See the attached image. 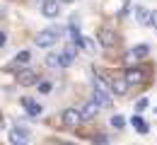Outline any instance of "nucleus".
Masks as SVG:
<instances>
[{
	"mask_svg": "<svg viewBox=\"0 0 157 145\" xmlns=\"http://www.w3.org/2000/svg\"><path fill=\"white\" fill-rule=\"evenodd\" d=\"M80 121H82V114H80L78 106H68V109L63 111V126H65V128H75Z\"/></svg>",
	"mask_w": 157,
	"mask_h": 145,
	"instance_id": "nucleus-1",
	"label": "nucleus"
},
{
	"mask_svg": "<svg viewBox=\"0 0 157 145\" xmlns=\"http://www.w3.org/2000/svg\"><path fill=\"white\" fill-rule=\"evenodd\" d=\"M123 80L128 82V87H138V85L145 82V73H143V68H126Z\"/></svg>",
	"mask_w": 157,
	"mask_h": 145,
	"instance_id": "nucleus-2",
	"label": "nucleus"
},
{
	"mask_svg": "<svg viewBox=\"0 0 157 145\" xmlns=\"http://www.w3.org/2000/svg\"><path fill=\"white\" fill-rule=\"evenodd\" d=\"M41 12H44V17L56 20L60 15V2L58 0H44V2H41Z\"/></svg>",
	"mask_w": 157,
	"mask_h": 145,
	"instance_id": "nucleus-3",
	"label": "nucleus"
},
{
	"mask_svg": "<svg viewBox=\"0 0 157 145\" xmlns=\"http://www.w3.org/2000/svg\"><path fill=\"white\" fill-rule=\"evenodd\" d=\"M34 41H36V46H41V48H48V46H53V44L58 41V36H56L51 29H44V32L36 34V39H34Z\"/></svg>",
	"mask_w": 157,
	"mask_h": 145,
	"instance_id": "nucleus-4",
	"label": "nucleus"
},
{
	"mask_svg": "<svg viewBox=\"0 0 157 145\" xmlns=\"http://www.w3.org/2000/svg\"><path fill=\"white\" fill-rule=\"evenodd\" d=\"M17 82L20 85H34V82H39V78H36V73L32 68H20L17 70Z\"/></svg>",
	"mask_w": 157,
	"mask_h": 145,
	"instance_id": "nucleus-5",
	"label": "nucleus"
},
{
	"mask_svg": "<svg viewBox=\"0 0 157 145\" xmlns=\"http://www.w3.org/2000/svg\"><path fill=\"white\" fill-rule=\"evenodd\" d=\"M10 140H12V145L27 143V140H29V131H27L24 126H15V128L10 131Z\"/></svg>",
	"mask_w": 157,
	"mask_h": 145,
	"instance_id": "nucleus-6",
	"label": "nucleus"
},
{
	"mask_svg": "<svg viewBox=\"0 0 157 145\" xmlns=\"http://www.w3.org/2000/svg\"><path fill=\"white\" fill-rule=\"evenodd\" d=\"M97 41L101 44L104 48H111V46L116 44V36H114L111 29H97Z\"/></svg>",
	"mask_w": 157,
	"mask_h": 145,
	"instance_id": "nucleus-7",
	"label": "nucleus"
},
{
	"mask_svg": "<svg viewBox=\"0 0 157 145\" xmlns=\"http://www.w3.org/2000/svg\"><path fill=\"white\" fill-rule=\"evenodd\" d=\"M22 106H24V111L29 116H41V111H44V106L39 102H34L32 97H22Z\"/></svg>",
	"mask_w": 157,
	"mask_h": 145,
	"instance_id": "nucleus-8",
	"label": "nucleus"
},
{
	"mask_svg": "<svg viewBox=\"0 0 157 145\" xmlns=\"http://www.w3.org/2000/svg\"><path fill=\"white\" fill-rule=\"evenodd\" d=\"M133 12H136V20L140 24H152V10H147L145 5H136Z\"/></svg>",
	"mask_w": 157,
	"mask_h": 145,
	"instance_id": "nucleus-9",
	"label": "nucleus"
},
{
	"mask_svg": "<svg viewBox=\"0 0 157 145\" xmlns=\"http://www.w3.org/2000/svg\"><path fill=\"white\" fill-rule=\"evenodd\" d=\"M92 102L97 104V106H101V109H109V106H111V97H109L104 90H97V87H94V92H92Z\"/></svg>",
	"mask_w": 157,
	"mask_h": 145,
	"instance_id": "nucleus-10",
	"label": "nucleus"
},
{
	"mask_svg": "<svg viewBox=\"0 0 157 145\" xmlns=\"http://www.w3.org/2000/svg\"><path fill=\"white\" fill-rule=\"evenodd\" d=\"M111 92H114V94H118V97H126V94H128V82H126V80H111Z\"/></svg>",
	"mask_w": 157,
	"mask_h": 145,
	"instance_id": "nucleus-11",
	"label": "nucleus"
},
{
	"mask_svg": "<svg viewBox=\"0 0 157 145\" xmlns=\"http://www.w3.org/2000/svg\"><path fill=\"white\" fill-rule=\"evenodd\" d=\"M80 114H82V119H94L97 116V104L94 102H87L80 106Z\"/></svg>",
	"mask_w": 157,
	"mask_h": 145,
	"instance_id": "nucleus-12",
	"label": "nucleus"
},
{
	"mask_svg": "<svg viewBox=\"0 0 157 145\" xmlns=\"http://www.w3.org/2000/svg\"><path fill=\"white\" fill-rule=\"evenodd\" d=\"M92 80H94V87H97V90H104V92H106V90H111V82H109L104 75H99L97 70L92 73Z\"/></svg>",
	"mask_w": 157,
	"mask_h": 145,
	"instance_id": "nucleus-13",
	"label": "nucleus"
},
{
	"mask_svg": "<svg viewBox=\"0 0 157 145\" xmlns=\"http://www.w3.org/2000/svg\"><path fill=\"white\" fill-rule=\"evenodd\" d=\"M46 65H51V68H63V56H60V53H48V56H46Z\"/></svg>",
	"mask_w": 157,
	"mask_h": 145,
	"instance_id": "nucleus-14",
	"label": "nucleus"
},
{
	"mask_svg": "<svg viewBox=\"0 0 157 145\" xmlns=\"http://www.w3.org/2000/svg\"><path fill=\"white\" fill-rule=\"evenodd\" d=\"M133 56H136V58H147V56H150V46H147V44H138L136 48H133Z\"/></svg>",
	"mask_w": 157,
	"mask_h": 145,
	"instance_id": "nucleus-15",
	"label": "nucleus"
},
{
	"mask_svg": "<svg viewBox=\"0 0 157 145\" xmlns=\"http://www.w3.org/2000/svg\"><path fill=\"white\" fill-rule=\"evenodd\" d=\"M131 124H133V128H136L138 133H143V135H145V133L150 131V128H147V124H145V121H143L140 116H133V121H131Z\"/></svg>",
	"mask_w": 157,
	"mask_h": 145,
	"instance_id": "nucleus-16",
	"label": "nucleus"
},
{
	"mask_svg": "<svg viewBox=\"0 0 157 145\" xmlns=\"http://www.w3.org/2000/svg\"><path fill=\"white\" fill-rule=\"evenodd\" d=\"M111 126H114L116 131H121V128H126V119H123L121 114H116V116H111Z\"/></svg>",
	"mask_w": 157,
	"mask_h": 145,
	"instance_id": "nucleus-17",
	"label": "nucleus"
},
{
	"mask_svg": "<svg viewBox=\"0 0 157 145\" xmlns=\"http://www.w3.org/2000/svg\"><path fill=\"white\" fill-rule=\"evenodd\" d=\"M85 51H97L99 48V41H94V39H90V36H85V46H82Z\"/></svg>",
	"mask_w": 157,
	"mask_h": 145,
	"instance_id": "nucleus-18",
	"label": "nucleus"
},
{
	"mask_svg": "<svg viewBox=\"0 0 157 145\" xmlns=\"http://www.w3.org/2000/svg\"><path fill=\"white\" fill-rule=\"evenodd\" d=\"M36 90H39L41 94H48V92L53 90V82H48V80H41V82H39V87H36Z\"/></svg>",
	"mask_w": 157,
	"mask_h": 145,
	"instance_id": "nucleus-19",
	"label": "nucleus"
},
{
	"mask_svg": "<svg viewBox=\"0 0 157 145\" xmlns=\"http://www.w3.org/2000/svg\"><path fill=\"white\" fill-rule=\"evenodd\" d=\"M29 58H32V53H29V51H22V53H17V58H15V61H17V63H27Z\"/></svg>",
	"mask_w": 157,
	"mask_h": 145,
	"instance_id": "nucleus-20",
	"label": "nucleus"
},
{
	"mask_svg": "<svg viewBox=\"0 0 157 145\" xmlns=\"http://www.w3.org/2000/svg\"><path fill=\"white\" fill-rule=\"evenodd\" d=\"M145 109H147V99H138L136 102V111L140 114V111H145Z\"/></svg>",
	"mask_w": 157,
	"mask_h": 145,
	"instance_id": "nucleus-21",
	"label": "nucleus"
},
{
	"mask_svg": "<svg viewBox=\"0 0 157 145\" xmlns=\"http://www.w3.org/2000/svg\"><path fill=\"white\" fill-rule=\"evenodd\" d=\"M94 143H97V145H106V143H109V138H106V135H97Z\"/></svg>",
	"mask_w": 157,
	"mask_h": 145,
	"instance_id": "nucleus-22",
	"label": "nucleus"
},
{
	"mask_svg": "<svg viewBox=\"0 0 157 145\" xmlns=\"http://www.w3.org/2000/svg\"><path fill=\"white\" fill-rule=\"evenodd\" d=\"M5 41H7V34H5V32H0V46H5Z\"/></svg>",
	"mask_w": 157,
	"mask_h": 145,
	"instance_id": "nucleus-23",
	"label": "nucleus"
},
{
	"mask_svg": "<svg viewBox=\"0 0 157 145\" xmlns=\"http://www.w3.org/2000/svg\"><path fill=\"white\" fill-rule=\"evenodd\" d=\"M152 27L157 29V10H152Z\"/></svg>",
	"mask_w": 157,
	"mask_h": 145,
	"instance_id": "nucleus-24",
	"label": "nucleus"
},
{
	"mask_svg": "<svg viewBox=\"0 0 157 145\" xmlns=\"http://www.w3.org/2000/svg\"><path fill=\"white\" fill-rule=\"evenodd\" d=\"M58 2H73V0H58Z\"/></svg>",
	"mask_w": 157,
	"mask_h": 145,
	"instance_id": "nucleus-25",
	"label": "nucleus"
},
{
	"mask_svg": "<svg viewBox=\"0 0 157 145\" xmlns=\"http://www.w3.org/2000/svg\"><path fill=\"white\" fill-rule=\"evenodd\" d=\"M60 145H73V143H60Z\"/></svg>",
	"mask_w": 157,
	"mask_h": 145,
	"instance_id": "nucleus-26",
	"label": "nucleus"
},
{
	"mask_svg": "<svg viewBox=\"0 0 157 145\" xmlns=\"http://www.w3.org/2000/svg\"><path fill=\"white\" fill-rule=\"evenodd\" d=\"M0 128H2V121H0Z\"/></svg>",
	"mask_w": 157,
	"mask_h": 145,
	"instance_id": "nucleus-27",
	"label": "nucleus"
},
{
	"mask_svg": "<svg viewBox=\"0 0 157 145\" xmlns=\"http://www.w3.org/2000/svg\"><path fill=\"white\" fill-rule=\"evenodd\" d=\"M20 145H27V143H20Z\"/></svg>",
	"mask_w": 157,
	"mask_h": 145,
	"instance_id": "nucleus-28",
	"label": "nucleus"
}]
</instances>
